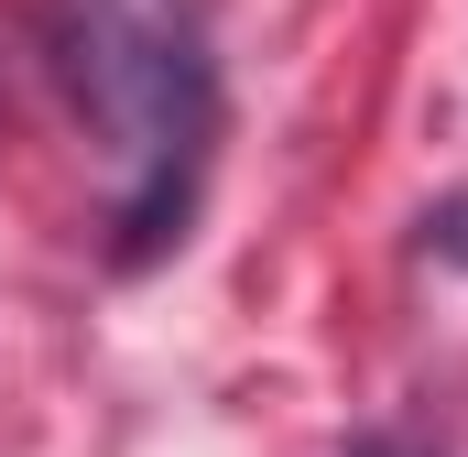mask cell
Returning <instances> with one entry per match:
<instances>
[{
	"label": "cell",
	"instance_id": "7a4b0ae2",
	"mask_svg": "<svg viewBox=\"0 0 468 457\" xmlns=\"http://www.w3.org/2000/svg\"><path fill=\"white\" fill-rule=\"evenodd\" d=\"M425 228H436V250H458V261H468V207H447V218H425Z\"/></svg>",
	"mask_w": 468,
	"mask_h": 457
},
{
	"label": "cell",
	"instance_id": "3957f363",
	"mask_svg": "<svg viewBox=\"0 0 468 457\" xmlns=\"http://www.w3.org/2000/svg\"><path fill=\"white\" fill-rule=\"evenodd\" d=\"M359 457H403V447H359Z\"/></svg>",
	"mask_w": 468,
	"mask_h": 457
},
{
	"label": "cell",
	"instance_id": "6da1fadb",
	"mask_svg": "<svg viewBox=\"0 0 468 457\" xmlns=\"http://www.w3.org/2000/svg\"><path fill=\"white\" fill-rule=\"evenodd\" d=\"M66 88L120 153V250L186 239V197L207 164V33L186 0H77L66 11Z\"/></svg>",
	"mask_w": 468,
	"mask_h": 457
}]
</instances>
